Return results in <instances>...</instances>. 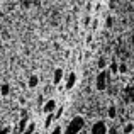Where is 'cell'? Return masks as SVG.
I'll return each mask as SVG.
<instances>
[{
    "label": "cell",
    "mask_w": 134,
    "mask_h": 134,
    "mask_svg": "<svg viewBox=\"0 0 134 134\" xmlns=\"http://www.w3.org/2000/svg\"><path fill=\"white\" fill-rule=\"evenodd\" d=\"M83 126H85L83 117H73L71 121H70V124H68V127H66L65 134H80V131L83 129Z\"/></svg>",
    "instance_id": "obj_1"
},
{
    "label": "cell",
    "mask_w": 134,
    "mask_h": 134,
    "mask_svg": "<svg viewBox=\"0 0 134 134\" xmlns=\"http://www.w3.org/2000/svg\"><path fill=\"white\" fill-rule=\"evenodd\" d=\"M107 82H109V71L102 70V71L97 75V80H95V88L98 92L107 90Z\"/></svg>",
    "instance_id": "obj_2"
},
{
    "label": "cell",
    "mask_w": 134,
    "mask_h": 134,
    "mask_svg": "<svg viewBox=\"0 0 134 134\" xmlns=\"http://www.w3.org/2000/svg\"><path fill=\"white\" fill-rule=\"evenodd\" d=\"M90 132H92V134H107V124H105L104 121L93 122V126H92Z\"/></svg>",
    "instance_id": "obj_3"
},
{
    "label": "cell",
    "mask_w": 134,
    "mask_h": 134,
    "mask_svg": "<svg viewBox=\"0 0 134 134\" xmlns=\"http://www.w3.org/2000/svg\"><path fill=\"white\" fill-rule=\"evenodd\" d=\"M61 80H63V70L61 68H56L54 73H53V83H54V85H58Z\"/></svg>",
    "instance_id": "obj_4"
},
{
    "label": "cell",
    "mask_w": 134,
    "mask_h": 134,
    "mask_svg": "<svg viewBox=\"0 0 134 134\" xmlns=\"http://www.w3.org/2000/svg\"><path fill=\"white\" fill-rule=\"evenodd\" d=\"M54 110H56V102L54 100H48L44 104V112L46 114H53Z\"/></svg>",
    "instance_id": "obj_5"
},
{
    "label": "cell",
    "mask_w": 134,
    "mask_h": 134,
    "mask_svg": "<svg viewBox=\"0 0 134 134\" xmlns=\"http://www.w3.org/2000/svg\"><path fill=\"white\" fill-rule=\"evenodd\" d=\"M76 83V75L75 73H70L68 75V80H66V90H71Z\"/></svg>",
    "instance_id": "obj_6"
},
{
    "label": "cell",
    "mask_w": 134,
    "mask_h": 134,
    "mask_svg": "<svg viewBox=\"0 0 134 134\" xmlns=\"http://www.w3.org/2000/svg\"><path fill=\"white\" fill-rule=\"evenodd\" d=\"M37 83H39V78H37L36 75H32V76L29 78V82H27V85H29L31 88H36V87H37Z\"/></svg>",
    "instance_id": "obj_7"
},
{
    "label": "cell",
    "mask_w": 134,
    "mask_h": 134,
    "mask_svg": "<svg viewBox=\"0 0 134 134\" xmlns=\"http://www.w3.org/2000/svg\"><path fill=\"white\" fill-rule=\"evenodd\" d=\"M27 122H29V119H27V115H26V117H22V119H20V122H19V132H24V129H26Z\"/></svg>",
    "instance_id": "obj_8"
},
{
    "label": "cell",
    "mask_w": 134,
    "mask_h": 134,
    "mask_svg": "<svg viewBox=\"0 0 134 134\" xmlns=\"http://www.w3.org/2000/svg\"><path fill=\"white\" fill-rule=\"evenodd\" d=\"M105 66H107V58H105V56H102V58L98 59V68H100V70H105Z\"/></svg>",
    "instance_id": "obj_9"
},
{
    "label": "cell",
    "mask_w": 134,
    "mask_h": 134,
    "mask_svg": "<svg viewBox=\"0 0 134 134\" xmlns=\"http://www.w3.org/2000/svg\"><path fill=\"white\" fill-rule=\"evenodd\" d=\"M117 71L121 73V75H124V73H127V65H126V63H121V65L117 66Z\"/></svg>",
    "instance_id": "obj_10"
},
{
    "label": "cell",
    "mask_w": 134,
    "mask_h": 134,
    "mask_svg": "<svg viewBox=\"0 0 134 134\" xmlns=\"http://www.w3.org/2000/svg\"><path fill=\"white\" fill-rule=\"evenodd\" d=\"M132 131H134V124L132 122H129V124L124 126V134H131Z\"/></svg>",
    "instance_id": "obj_11"
},
{
    "label": "cell",
    "mask_w": 134,
    "mask_h": 134,
    "mask_svg": "<svg viewBox=\"0 0 134 134\" xmlns=\"http://www.w3.org/2000/svg\"><path fill=\"white\" fill-rule=\"evenodd\" d=\"M34 129H36V126H34V124L26 126V129H24V134H32V132H34Z\"/></svg>",
    "instance_id": "obj_12"
},
{
    "label": "cell",
    "mask_w": 134,
    "mask_h": 134,
    "mask_svg": "<svg viewBox=\"0 0 134 134\" xmlns=\"http://www.w3.org/2000/svg\"><path fill=\"white\" fill-rule=\"evenodd\" d=\"M53 121H54V115H53V114H48V117H46V122H44V126H46V127H49Z\"/></svg>",
    "instance_id": "obj_13"
},
{
    "label": "cell",
    "mask_w": 134,
    "mask_h": 134,
    "mask_svg": "<svg viewBox=\"0 0 134 134\" xmlns=\"http://www.w3.org/2000/svg\"><path fill=\"white\" fill-rule=\"evenodd\" d=\"M107 114H109V117H110V119H115V114H117V112H115V107H109Z\"/></svg>",
    "instance_id": "obj_14"
},
{
    "label": "cell",
    "mask_w": 134,
    "mask_h": 134,
    "mask_svg": "<svg viewBox=\"0 0 134 134\" xmlns=\"http://www.w3.org/2000/svg\"><path fill=\"white\" fill-rule=\"evenodd\" d=\"M2 95H9V85H2Z\"/></svg>",
    "instance_id": "obj_15"
},
{
    "label": "cell",
    "mask_w": 134,
    "mask_h": 134,
    "mask_svg": "<svg viewBox=\"0 0 134 134\" xmlns=\"http://www.w3.org/2000/svg\"><path fill=\"white\" fill-rule=\"evenodd\" d=\"M117 66H119L117 63H112V65H110V71L112 73H117Z\"/></svg>",
    "instance_id": "obj_16"
},
{
    "label": "cell",
    "mask_w": 134,
    "mask_h": 134,
    "mask_svg": "<svg viewBox=\"0 0 134 134\" xmlns=\"http://www.w3.org/2000/svg\"><path fill=\"white\" fill-rule=\"evenodd\" d=\"M51 134H61V127H59V126H56L54 129H53V132Z\"/></svg>",
    "instance_id": "obj_17"
},
{
    "label": "cell",
    "mask_w": 134,
    "mask_h": 134,
    "mask_svg": "<svg viewBox=\"0 0 134 134\" xmlns=\"http://www.w3.org/2000/svg\"><path fill=\"white\" fill-rule=\"evenodd\" d=\"M112 22H114V20H112V17H107V20H105L107 27H112Z\"/></svg>",
    "instance_id": "obj_18"
},
{
    "label": "cell",
    "mask_w": 134,
    "mask_h": 134,
    "mask_svg": "<svg viewBox=\"0 0 134 134\" xmlns=\"http://www.w3.org/2000/svg\"><path fill=\"white\" fill-rule=\"evenodd\" d=\"M10 132V129L9 127H3V129H0V134H9Z\"/></svg>",
    "instance_id": "obj_19"
},
{
    "label": "cell",
    "mask_w": 134,
    "mask_h": 134,
    "mask_svg": "<svg viewBox=\"0 0 134 134\" xmlns=\"http://www.w3.org/2000/svg\"><path fill=\"white\" fill-rule=\"evenodd\" d=\"M61 114H63V107H59L58 110H56V115H54V117H59V115H61Z\"/></svg>",
    "instance_id": "obj_20"
},
{
    "label": "cell",
    "mask_w": 134,
    "mask_h": 134,
    "mask_svg": "<svg viewBox=\"0 0 134 134\" xmlns=\"http://www.w3.org/2000/svg\"><path fill=\"white\" fill-rule=\"evenodd\" d=\"M132 83H134V75H132Z\"/></svg>",
    "instance_id": "obj_21"
}]
</instances>
